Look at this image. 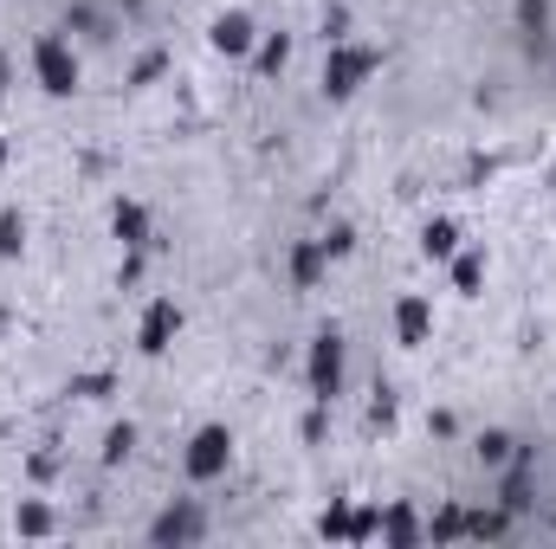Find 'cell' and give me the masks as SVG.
<instances>
[{
    "instance_id": "obj_5",
    "label": "cell",
    "mask_w": 556,
    "mask_h": 549,
    "mask_svg": "<svg viewBox=\"0 0 556 549\" xmlns=\"http://www.w3.org/2000/svg\"><path fill=\"white\" fill-rule=\"evenodd\" d=\"M260 46V26L247 20V13H220L214 20V52H227V59H247Z\"/></svg>"
},
{
    "instance_id": "obj_4",
    "label": "cell",
    "mask_w": 556,
    "mask_h": 549,
    "mask_svg": "<svg viewBox=\"0 0 556 549\" xmlns=\"http://www.w3.org/2000/svg\"><path fill=\"white\" fill-rule=\"evenodd\" d=\"M175 330H181V310H175V297H155V304H149V317H142V330H137L142 356H162V349L175 343Z\"/></svg>"
},
{
    "instance_id": "obj_3",
    "label": "cell",
    "mask_w": 556,
    "mask_h": 549,
    "mask_svg": "<svg viewBox=\"0 0 556 549\" xmlns=\"http://www.w3.org/2000/svg\"><path fill=\"white\" fill-rule=\"evenodd\" d=\"M395 343H402V349L433 343V304H427L420 291H402V297H395Z\"/></svg>"
},
{
    "instance_id": "obj_1",
    "label": "cell",
    "mask_w": 556,
    "mask_h": 549,
    "mask_svg": "<svg viewBox=\"0 0 556 549\" xmlns=\"http://www.w3.org/2000/svg\"><path fill=\"white\" fill-rule=\"evenodd\" d=\"M26 65H33V85L39 91H52V98H72L78 91V59H72V46L59 33H33Z\"/></svg>"
},
{
    "instance_id": "obj_2",
    "label": "cell",
    "mask_w": 556,
    "mask_h": 549,
    "mask_svg": "<svg viewBox=\"0 0 556 549\" xmlns=\"http://www.w3.org/2000/svg\"><path fill=\"white\" fill-rule=\"evenodd\" d=\"M227 465H233V433H227V426H201V433L188 439V452H181V472H188L194 485L220 478Z\"/></svg>"
}]
</instances>
